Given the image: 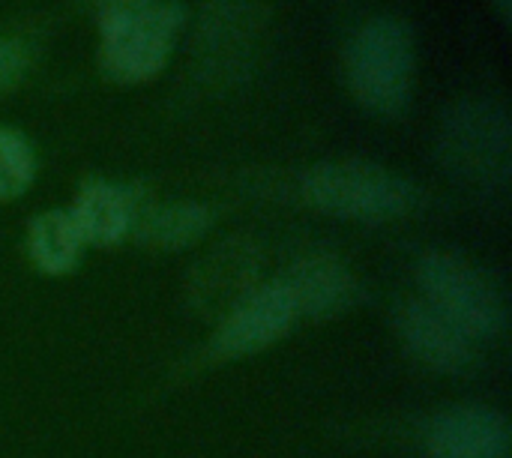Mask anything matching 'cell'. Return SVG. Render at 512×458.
I'll use <instances>...</instances> for the list:
<instances>
[{
  "label": "cell",
  "instance_id": "cell-1",
  "mask_svg": "<svg viewBox=\"0 0 512 458\" xmlns=\"http://www.w3.org/2000/svg\"><path fill=\"white\" fill-rule=\"evenodd\" d=\"M417 39L408 21L375 15L357 27L345 51V78L357 105L375 117H402L414 96Z\"/></svg>",
  "mask_w": 512,
  "mask_h": 458
},
{
  "label": "cell",
  "instance_id": "cell-2",
  "mask_svg": "<svg viewBox=\"0 0 512 458\" xmlns=\"http://www.w3.org/2000/svg\"><path fill=\"white\" fill-rule=\"evenodd\" d=\"M438 162L450 177L477 189H507L512 126L507 108L489 96L456 102L438 126Z\"/></svg>",
  "mask_w": 512,
  "mask_h": 458
},
{
  "label": "cell",
  "instance_id": "cell-3",
  "mask_svg": "<svg viewBox=\"0 0 512 458\" xmlns=\"http://www.w3.org/2000/svg\"><path fill=\"white\" fill-rule=\"evenodd\" d=\"M300 189L321 213L354 222H390L420 207V189L411 180L363 159L318 162L303 174Z\"/></svg>",
  "mask_w": 512,
  "mask_h": 458
},
{
  "label": "cell",
  "instance_id": "cell-4",
  "mask_svg": "<svg viewBox=\"0 0 512 458\" xmlns=\"http://www.w3.org/2000/svg\"><path fill=\"white\" fill-rule=\"evenodd\" d=\"M186 6L180 0H144L99 24L96 63L114 84H141L156 78L174 54L186 30Z\"/></svg>",
  "mask_w": 512,
  "mask_h": 458
},
{
  "label": "cell",
  "instance_id": "cell-5",
  "mask_svg": "<svg viewBox=\"0 0 512 458\" xmlns=\"http://www.w3.org/2000/svg\"><path fill=\"white\" fill-rule=\"evenodd\" d=\"M420 282L429 303L447 315L468 339H492L507 327L504 300L495 285L465 258L429 252L420 261Z\"/></svg>",
  "mask_w": 512,
  "mask_h": 458
},
{
  "label": "cell",
  "instance_id": "cell-6",
  "mask_svg": "<svg viewBox=\"0 0 512 458\" xmlns=\"http://www.w3.org/2000/svg\"><path fill=\"white\" fill-rule=\"evenodd\" d=\"M297 315L300 312L294 306V297L282 279L276 285L258 288L231 309V315L213 336V354L225 360L255 354L285 336Z\"/></svg>",
  "mask_w": 512,
  "mask_h": 458
},
{
  "label": "cell",
  "instance_id": "cell-7",
  "mask_svg": "<svg viewBox=\"0 0 512 458\" xmlns=\"http://www.w3.org/2000/svg\"><path fill=\"white\" fill-rule=\"evenodd\" d=\"M252 39H255L252 0H204L198 15V33H195L198 66L204 63L207 69L231 72L246 60Z\"/></svg>",
  "mask_w": 512,
  "mask_h": 458
},
{
  "label": "cell",
  "instance_id": "cell-8",
  "mask_svg": "<svg viewBox=\"0 0 512 458\" xmlns=\"http://www.w3.org/2000/svg\"><path fill=\"white\" fill-rule=\"evenodd\" d=\"M432 458H507V420L489 408H456L429 429Z\"/></svg>",
  "mask_w": 512,
  "mask_h": 458
},
{
  "label": "cell",
  "instance_id": "cell-9",
  "mask_svg": "<svg viewBox=\"0 0 512 458\" xmlns=\"http://www.w3.org/2000/svg\"><path fill=\"white\" fill-rule=\"evenodd\" d=\"M399 333L411 354L438 372H462L471 366V339L432 303H402Z\"/></svg>",
  "mask_w": 512,
  "mask_h": 458
},
{
  "label": "cell",
  "instance_id": "cell-10",
  "mask_svg": "<svg viewBox=\"0 0 512 458\" xmlns=\"http://www.w3.org/2000/svg\"><path fill=\"white\" fill-rule=\"evenodd\" d=\"M138 204L141 201L135 198L132 189H126L120 183L90 180L78 189V195L69 207V216L84 243L111 246L132 231Z\"/></svg>",
  "mask_w": 512,
  "mask_h": 458
},
{
  "label": "cell",
  "instance_id": "cell-11",
  "mask_svg": "<svg viewBox=\"0 0 512 458\" xmlns=\"http://www.w3.org/2000/svg\"><path fill=\"white\" fill-rule=\"evenodd\" d=\"M282 282L291 291L294 306H297L300 315H333V312H342L360 294L357 282L351 279V273L339 261L324 258V255L297 261Z\"/></svg>",
  "mask_w": 512,
  "mask_h": 458
},
{
  "label": "cell",
  "instance_id": "cell-12",
  "mask_svg": "<svg viewBox=\"0 0 512 458\" xmlns=\"http://www.w3.org/2000/svg\"><path fill=\"white\" fill-rule=\"evenodd\" d=\"M258 273V249L252 240L234 237L213 249L204 264L198 267L192 288L198 291V303L204 306H222L231 303L234 294H249L246 282H252Z\"/></svg>",
  "mask_w": 512,
  "mask_h": 458
},
{
  "label": "cell",
  "instance_id": "cell-13",
  "mask_svg": "<svg viewBox=\"0 0 512 458\" xmlns=\"http://www.w3.org/2000/svg\"><path fill=\"white\" fill-rule=\"evenodd\" d=\"M213 225V216L204 204L195 201H174V204H150L135 213L132 228L138 237L159 249H186L198 243Z\"/></svg>",
  "mask_w": 512,
  "mask_h": 458
},
{
  "label": "cell",
  "instance_id": "cell-14",
  "mask_svg": "<svg viewBox=\"0 0 512 458\" xmlns=\"http://www.w3.org/2000/svg\"><path fill=\"white\" fill-rule=\"evenodd\" d=\"M81 234L69 216V210H45L30 219L27 228V249L39 270L45 273H66L78 264L81 255Z\"/></svg>",
  "mask_w": 512,
  "mask_h": 458
},
{
  "label": "cell",
  "instance_id": "cell-15",
  "mask_svg": "<svg viewBox=\"0 0 512 458\" xmlns=\"http://www.w3.org/2000/svg\"><path fill=\"white\" fill-rule=\"evenodd\" d=\"M36 177V156L24 135L0 126V201L18 198Z\"/></svg>",
  "mask_w": 512,
  "mask_h": 458
},
{
  "label": "cell",
  "instance_id": "cell-16",
  "mask_svg": "<svg viewBox=\"0 0 512 458\" xmlns=\"http://www.w3.org/2000/svg\"><path fill=\"white\" fill-rule=\"evenodd\" d=\"M30 69V51L21 39L0 36V96L12 93Z\"/></svg>",
  "mask_w": 512,
  "mask_h": 458
},
{
  "label": "cell",
  "instance_id": "cell-17",
  "mask_svg": "<svg viewBox=\"0 0 512 458\" xmlns=\"http://www.w3.org/2000/svg\"><path fill=\"white\" fill-rule=\"evenodd\" d=\"M90 3H93L96 24H102V21H108V18L120 15V12L135 9V6H138V3H144V0H90Z\"/></svg>",
  "mask_w": 512,
  "mask_h": 458
},
{
  "label": "cell",
  "instance_id": "cell-18",
  "mask_svg": "<svg viewBox=\"0 0 512 458\" xmlns=\"http://www.w3.org/2000/svg\"><path fill=\"white\" fill-rule=\"evenodd\" d=\"M489 6H492V12H495V18L504 24V27H510L512 21V0H489Z\"/></svg>",
  "mask_w": 512,
  "mask_h": 458
}]
</instances>
